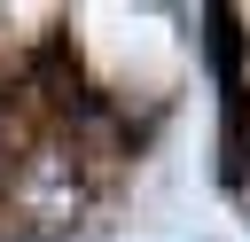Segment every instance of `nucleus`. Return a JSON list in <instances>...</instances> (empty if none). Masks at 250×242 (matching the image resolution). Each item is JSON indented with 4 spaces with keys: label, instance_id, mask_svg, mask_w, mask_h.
<instances>
[{
    "label": "nucleus",
    "instance_id": "f257e3e1",
    "mask_svg": "<svg viewBox=\"0 0 250 242\" xmlns=\"http://www.w3.org/2000/svg\"><path fill=\"white\" fill-rule=\"evenodd\" d=\"M211 62L234 78V62H242V39H234V16L227 8H211Z\"/></svg>",
    "mask_w": 250,
    "mask_h": 242
}]
</instances>
